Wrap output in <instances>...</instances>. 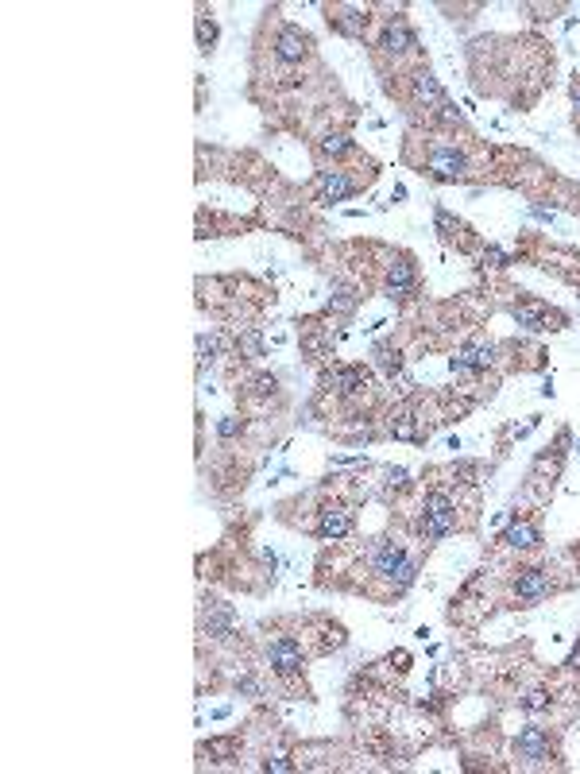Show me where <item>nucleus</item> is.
Returning <instances> with one entry per match:
<instances>
[{
	"label": "nucleus",
	"instance_id": "f257e3e1",
	"mask_svg": "<svg viewBox=\"0 0 580 774\" xmlns=\"http://www.w3.org/2000/svg\"><path fill=\"white\" fill-rule=\"evenodd\" d=\"M426 155L418 159V171L422 175H430L437 182H461L468 179V171H472V159H468V151L461 144H453L449 136H434V132H426Z\"/></svg>",
	"mask_w": 580,
	"mask_h": 774
},
{
	"label": "nucleus",
	"instance_id": "f03ea898",
	"mask_svg": "<svg viewBox=\"0 0 580 774\" xmlns=\"http://www.w3.org/2000/svg\"><path fill=\"white\" fill-rule=\"evenodd\" d=\"M306 639H294V635H275V639H267L263 643V658H267V666L279 674V678H294V674H302L306 670Z\"/></svg>",
	"mask_w": 580,
	"mask_h": 774
},
{
	"label": "nucleus",
	"instance_id": "7ed1b4c3",
	"mask_svg": "<svg viewBox=\"0 0 580 774\" xmlns=\"http://www.w3.org/2000/svg\"><path fill=\"white\" fill-rule=\"evenodd\" d=\"M418 291V268L406 252H391L383 264V295L387 298H410Z\"/></svg>",
	"mask_w": 580,
	"mask_h": 774
},
{
	"label": "nucleus",
	"instance_id": "20e7f679",
	"mask_svg": "<svg viewBox=\"0 0 580 774\" xmlns=\"http://www.w3.org/2000/svg\"><path fill=\"white\" fill-rule=\"evenodd\" d=\"M310 51H314V39H310V31H302L298 24H283V28L275 31V39H271V55H275V62H283V66L310 59Z\"/></svg>",
	"mask_w": 580,
	"mask_h": 774
},
{
	"label": "nucleus",
	"instance_id": "39448f33",
	"mask_svg": "<svg viewBox=\"0 0 580 774\" xmlns=\"http://www.w3.org/2000/svg\"><path fill=\"white\" fill-rule=\"evenodd\" d=\"M515 755H519L526 767H550V759H557V747H553L550 732L546 728H522L519 740H515Z\"/></svg>",
	"mask_w": 580,
	"mask_h": 774
},
{
	"label": "nucleus",
	"instance_id": "423d86ee",
	"mask_svg": "<svg viewBox=\"0 0 580 774\" xmlns=\"http://www.w3.org/2000/svg\"><path fill=\"white\" fill-rule=\"evenodd\" d=\"M553 573L550 569H519V577L511 581V596L519 600L522 608H530V604H542L546 596H553Z\"/></svg>",
	"mask_w": 580,
	"mask_h": 774
},
{
	"label": "nucleus",
	"instance_id": "0eeeda50",
	"mask_svg": "<svg viewBox=\"0 0 580 774\" xmlns=\"http://www.w3.org/2000/svg\"><path fill=\"white\" fill-rule=\"evenodd\" d=\"M314 186H318V202H345L360 186H368V182L352 179L348 167H329V171H321Z\"/></svg>",
	"mask_w": 580,
	"mask_h": 774
},
{
	"label": "nucleus",
	"instance_id": "6e6552de",
	"mask_svg": "<svg viewBox=\"0 0 580 774\" xmlns=\"http://www.w3.org/2000/svg\"><path fill=\"white\" fill-rule=\"evenodd\" d=\"M379 55H391V59L399 62L403 55H410L414 47H418V39H414V31L406 24L403 16H395V20H387L383 31H379Z\"/></svg>",
	"mask_w": 580,
	"mask_h": 774
},
{
	"label": "nucleus",
	"instance_id": "1a4fd4ad",
	"mask_svg": "<svg viewBox=\"0 0 580 774\" xmlns=\"http://www.w3.org/2000/svg\"><path fill=\"white\" fill-rule=\"evenodd\" d=\"M515 322L526 329H561L565 326V314H557V310H550L546 302H538V298H519L515 302Z\"/></svg>",
	"mask_w": 580,
	"mask_h": 774
},
{
	"label": "nucleus",
	"instance_id": "9d476101",
	"mask_svg": "<svg viewBox=\"0 0 580 774\" xmlns=\"http://www.w3.org/2000/svg\"><path fill=\"white\" fill-rule=\"evenodd\" d=\"M314 531H318L321 538H329V542L345 538L348 531H352V507L348 504H321Z\"/></svg>",
	"mask_w": 580,
	"mask_h": 774
},
{
	"label": "nucleus",
	"instance_id": "9b49d317",
	"mask_svg": "<svg viewBox=\"0 0 580 774\" xmlns=\"http://www.w3.org/2000/svg\"><path fill=\"white\" fill-rule=\"evenodd\" d=\"M329 28L345 31V35H352V39H364L368 20H364L356 8H329Z\"/></svg>",
	"mask_w": 580,
	"mask_h": 774
},
{
	"label": "nucleus",
	"instance_id": "f8f14e48",
	"mask_svg": "<svg viewBox=\"0 0 580 774\" xmlns=\"http://www.w3.org/2000/svg\"><path fill=\"white\" fill-rule=\"evenodd\" d=\"M499 542H503V546H511V550H530V546H538V542H542V535H538V527H534V523L519 519V523H511V527L503 531Z\"/></svg>",
	"mask_w": 580,
	"mask_h": 774
},
{
	"label": "nucleus",
	"instance_id": "ddd939ff",
	"mask_svg": "<svg viewBox=\"0 0 580 774\" xmlns=\"http://www.w3.org/2000/svg\"><path fill=\"white\" fill-rule=\"evenodd\" d=\"M352 151V140H348L345 132H329V136H321L318 140V155L321 159H341Z\"/></svg>",
	"mask_w": 580,
	"mask_h": 774
},
{
	"label": "nucleus",
	"instance_id": "4468645a",
	"mask_svg": "<svg viewBox=\"0 0 580 774\" xmlns=\"http://www.w3.org/2000/svg\"><path fill=\"white\" fill-rule=\"evenodd\" d=\"M213 43H217V24L205 20V12H202V16H198V47H202V51H213Z\"/></svg>",
	"mask_w": 580,
	"mask_h": 774
},
{
	"label": "nucleus",
	"instance_id": "2eb2a0df",
	"mask_svg": "<svg viewBox=\"0 0 580 774\" xmlns=\"http://www.w3.org/2000/svg\"><path fill=\"white\" fill-rule=\"evenodd\" d=\"M573 105H577V117H580V74H577V82H573Z\"/></svg>",
	"mask_w": 580,
	"mask_h": 774
}]
</instances>
